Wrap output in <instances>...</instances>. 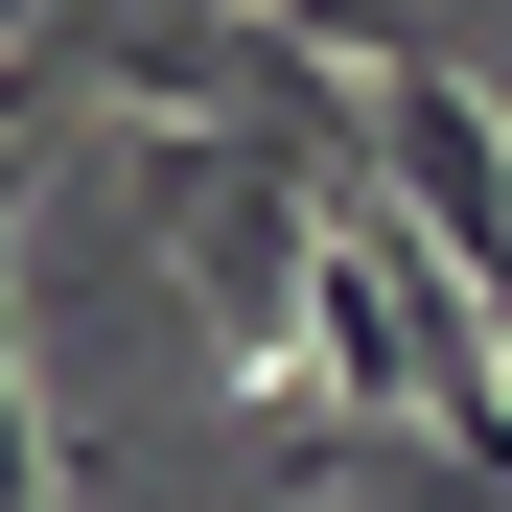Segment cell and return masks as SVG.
<instances>
[{"mask_svg": "<svg viewBox=\"0 0 512 512\" xmlns=\"http://www.w3.org/2000/svg\"><path fill=\"white\" fill-rule=\"evenodd\" d=\"M0 512H70V466H47V396H24V280H0Z\"/></svg>", "mask_w": 512, "mask_h": 512, "instance_id": "1", "label": "cell"}, {"mask_svg": "<svg viewBox=\"0 0 512 512\" xmlns=\"http://www.w3.org/2000/svg\"><path fill=\"white\" fill-rule=\"evenodd\" d=\"M24 24H70V0H0V47H24Z\"/></svg>", "mask_w": 512, "mask_h": 512, "instance_id": "2", "label": "cell"}]
</instances>
